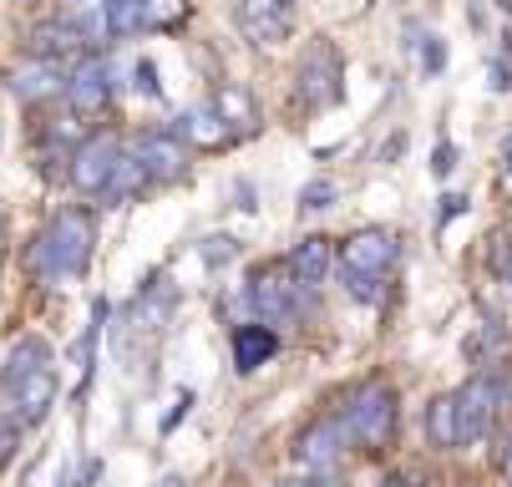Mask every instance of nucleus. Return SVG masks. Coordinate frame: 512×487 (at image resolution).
<instances>
[{
	"mask_svg": "<svg viewBox=\"0 0 512 487\" xmlns=\"http://www.w3.org/2000/svg\"><path fill=\"white\" fill-rule=\"evenodd\" d=\"M502 158H507V178H512V137H507V153Z\"/></svg>",
	"mask_w": 512,
	"mask_h": 487,
	"instance_id": "obj_31",
	"label": "nucleus"
},
{
	"mask_svg": "<svg viewBox=\"0 0 512 487\" xmlns=\"http://www.w3.org/2000/svg\"><path fill=\"white\" fill-rule=\"evenodd\" d=\"M21 422H16V416H0V467H11V457L21 452Z\"/></svg>",
	"mask_w": 512,
	"mask_h": 487,
	"instance_id": "obj_24",
	"label": "nucleus"
},
{
	"mask_svg": "<svg viewBox=\"0 0 512 487\" xmlns=\"http://www.w3.org/2000/svg\"><path fill=\"white\" fill-rule=\"evenodd\" d=\"M345 452V427H340V416H320V422H310L300 437H295V462L305 467V477H320L340 462Z\"/></svg>",
	"mask_w": 512,
	"mask_h": 487,
	"instance_id": "obj_8",
	"label": "nucleus"
},
{
	"mask_svg": "<svg viewBox=\"0 0 512 487\" xmlns=\"http://www.w3.org/2000/svg\"><path fill=\"white\" fill-rule=\"evenodd\" d=\"M426 437H431V447H457V401L452 396H436L431 406H426Z\"/></svg>",
	"mask_w": 512,
	"mask_h": 487,
	"instance_id": "obj_19",
	"label": "nucleus"
},
{
	"mask_svg": "<svg viewBox=\"0 0 512 487\" xmlns=\"http://www.w3.org/2000/svg\"><path fill=\"white\" fill-rule=\"evenodd\" d=\"M122 137L117 132H87L77 148H71V188L77 193H87V198H107V188H112V178H117V168H122Z\"/></svg>",
	"mask_w": 512,
	"mask_h": 487,
	"instance_id": "obj_5",
	"label": "nucleus"
},
{
	"mask_svg": "<svg viewBox=\"0 0 512 487\" xmlns=\"http://www.w3.org/2000/svg\"><path fill=\"white\" fill-rule=\"evenodd\" d=\"M340 427L355 447L365 452H381L391 437H396V391L386 381H365L350 391L345 401V416H340Z\"/></svg>",
	"mask_w": 512,
	"mask_h": 487,
	"instance_id": "obj_3",
	"label": "nucleus"
},
{
	"mask_svg": "<svg viewBox=\"0 0 512 487\" xmlns=\"http://www.w3.org/2000/svg\"><path fill=\"white\" fill-rule=\"evenodd\" d=\"M132 158L142 163V178L148 183H178L188 173V143L178 132H142Z\"/></svg>",
	"mask_w": 512,
	"mask_h": 487,
	"instance_id": "obj_7",
	"label": "nucleus"
},
{
	"mask_svg": "<svg viewBox=\"0 0 512 487\" xmlns=\"http://www.w3.org/2000/svg\"><path fill=\"white\" fill-rule=\"evenodd\" d=\"M0 254H6V229H0Z\"/></svg>",
	"mask_w": 512,
	"mask_h": 487,
	"instance_id": "obj_33",
	"label": "nucleus"
},
{
	"mask_svg": "<svg viewBox=\"0 0 512 487\" xmlns=\"http://www.w3.org/2000/svg\"><path fill=\"white\" fill-rule=\"evenodd\" d=\"M203 259L208 264H229L234 259V239H203Z\"/></svg>",
	"mask_w": 512,
	"mask_h": 487,
	"instance_id": "obj_26",
	"label": "nucleus"
},
{
	"mask_svg": "<svg viewBox=\"0 0 512 487\" xmlns=\"http://www.w3.org/2000/svg\"><path fill=\"white\" fill-rule=\"evenodd\" d=\"M300 97H305V107H330L340 97V61H335V51L325 41L300 66Z\"/></svg>",
	"mask_w": 512,
	"mask_h": 487,
	"instance_id": "obj_10",
	"label": "nucleus"
},
{
	"mask_svg": "<svg viewBox=\"0 0 512 487\" xmlns=\"http://www.w3.org/2000/svg\"><path fill=\"white\" fill-rule=\"evenodd\" d=\"M381 487H411V477H401V472H391V477H381Z\"/></svg>",
	"mask_w": 512,
	"mask_h": 487,
	"instance_id": "obj_30",
	"label": "nucleus"
},
{
	"mask_svg": "<svg viewBox=\"0 0 512 487\" xmlns=\"http://www.w3.org/2000/svg\"><path fill=\"white\" fill-rule=\"evenodd\" d=\"M6 396H11V416H16V422H21V427H36V422H46V411H51V401H56V371L46 366V371L16 381Z\"/></svg>",
	"mask_w": 512,
	"mask_h": 487,
	"instance_id": "obj_12",
	"label": "nucleus"
},
{
	"mask_svg": "<svg viewBox=\"0 0 512 487\" xmlns=\"http://www.w3.org/2000/svg\"><path fill=\"white\" fill-rule=\"evenodd\" d=\"M330 203H335V183L330 178H315V183L300 188V208H310V214H320V208H330Z\"/></svg>",
	"mask_w": 512,
	"mask_h": 487,
	"instance_id": "obj_23",
	"label": "nucleus"
},
{
	"mask_svg": "<svg viewBox=\"0 0 512 487\" xmlns=\"http://www.w3.org/2000/svg\"><path fill=\"white\" fill-rule=\"evenodd\" d=\"M188 16L183 0H142V31H173Z\"/></svg>",
	"mask_w": 512,
	"mask_h": 487,
	"instance_id": "obj_21",
	"label": "nucleus"
},
{
	"mask_svg": "<svg viewBox=\"0 0 512 487\" xmlns=\"http://www.w3.org/2000/svg\"><path fill=\"white\" fill-rule=\"evenodd\" d=\"M452 158H457L452 143H442V148H436V163H431V168H436V173H452Z\"/></svg>",
	"mask_w": 512,
	"mask_h": 487,
	"instance_id": "obj_28",
	"label": "nucleus"
},
{
	"mask_svg": "<svg viewBox=\"0 0 512 487\" xmlns=\"http://www.w3.org/2000/svg\"><path fill=\"white\" fill-rule=\"evenodd\" d=\"M46 366H51V345H46L41 335H26L21 345H11L6 366H0V391H11L16 381H26V376H36V371H46Z\"/></svg>",
	"mask_w": 512,
	"mask_h": 487,
	"instance_id": "obj_17",
	"label": "nucleus"
},
{
	"mask_svg": "<svg viewBox=\"0 0 512 487\" xmlns=\"http://www.w3.org/2000/svg\"><path fill=\"white\" fill-rule=\"evenodd\" d=\"M396 254H401V244H396V234H386V229H360V234H350L345 249H340V280H345V290H350L360 305H376V300H381V280H386V269L396 264Z\"/></svg>",
	"mask_w": 512,
	"mask_h": 487,
	"instance_id": "obj_2",
	"label": "nucleus"
},
{
	"mask_svg": "<svg viewBox=\"0 0 512 487\" xmlns=\"http://www.w3.org/2000/svg\"><path fill=\"white\" fill-rule=\"evenodd\" d=\"M274 487H325L320 477H284V482H274Z\"/></svg>",
	"mask_w": 512,
	"mask_h": 487,
	"instance_id": "obj_29",
	"label": "nucleus"
},
{
	"mask_svg": "<svg viewBox=\"0 0 512 487\" xmlns=\"http://www.w3.org/2000/svg\"><path fill=\"white\" fill-rule=\"evenodd\" d=\"M87 36L71 26V21H46V26H36L31 31V61H51V66H61V61H71V56H87Z\"/></svg>",
	"mask_w": 512,
	"mask_h": 487,
	"instance_id": "obj_11",
	"label": "nucleus"
},
{
	"mask_svg": "<svg viewBox=\"0 0 512 487\" xmlns=\"http://www.w3.org/2000/svg\"><path fill=\"white\" fill-rule=\"evenodd\" d=\"M11 97L16 102H51L61 87H66V72H61V66H51V61H26V66H16V72H11Z\"/></svg>",
	"mask_w": 512,
	"mask_h": 487,
	"instance_id": "obj_13",
	"label": "nucleus"
},
{
	"mask_svg": "<svg viewBox=\"0 0 512 487\" xmlns=\"http://www.w3.org/2000/svg\"><path fill=\"white\" fill-rule=\"evenodd\" d=\"M244 31L254 46H279L295 31V0H244Z\"/></svg>",
	"mask_w": 512,
	"mask_h": 487,
	"instance_id": "obj_9",
	"label": "nucleus"
},
{
	"mask_svg": "<svg viewBox=\"0 0 512 487\" xmlns=\"http://www.w3.org/2000/svg\"><path fill=\"white\" fill-rule=\"evenodd\" d=\"M416 56H421V72H442L447 66V46H442V36H416Z\"/></svg>",
	"mask_w": 512,
	"mask_h": 487,
	"instance_id": "obj_22",
	"label": "nucleus"
},
{
	"mask_svg": "<svg viewBox=\"0 0 512 487\" xmlns=\"http://www.w3.org/2000/svg\"><path fill=\"white\" fill-rule=\"evenodd\" d=\"M132 77H137L132 87H137L142 97H153V102L163 97V87H158V66H153V61H137V66H132Z\"/></svg>",
	"mask_w": 512,
	"mask_h": 487,
	"instance_id": "obj_25",
	"label": "nucleus"
},
{
	"mask_svg": "<svg viewBox=\"0 0 512 487\" xmlns=\"http://www.w3.org/2000/svg\"><path fill=\"white\" fill-rule=\"evenodd\" d=\"M102 26H107V36L142 31V0H102Z\"/></svg>",
	"mask_w": 512,
	"mask_h": 487,
	"instance_id": "obj_20",
	"label": "nucleus"
},
{
	"mask_svg": "<svg viewBox=\"0 0 512 487\" xmlns=\"http://www.w3.org/2000/svg\"><path fill=\"white\" fill-rule=\"evenodd\" d=\"M330 264H335V254H330V239H320V234H305L295 249H289V259H284V269L295 274V280H300L305 290L325 285Z\"/></svg>",
	"mask_w": 512,
	"mask_h": 487,
	"instance_id": "obj_14",
	"label": "nucleus"
},
{
	"mask_svg": "<svg viewBox=\"0 0 512 487\" xmlns=\"http://www.w3.org/2000/svg\"><path fill=\"white\" fill-rule=\"evenodd\" d=\"M173 132L183 137V143H193V148H224V143H229V127H224V117L213 112V102L188 107V112L178 117Z\"/></svg>",
	"mask_w": 512,
	"mask_h": 487,
	"instance_id": "obj_16",
	"label": "nucleus"
},
{
	"mask_svg": "<svg viewBox=\"0 0 512 487\" xmlns=\"http://www.w3.org/2000/svg\"><path fill=\"white\" fill-rule=\"evenodd\" d=\"M507 477H512V437H507Z\"/></svg>",
	"mask_w": 512,
	"mask_h": 487,
	"instance_id": "obj_32",
	"label": "nucleus"
},
{
	"mask_svg": "<svg viewBox=\"0 0 512 487\" xmlns=\"http://www.w3.org/2000/svg\"><path fill=\"white\" fill-rule=\"evenodd\" d=\"M61 92H66V102H71V112H77V117L107 112V102L117 92V61L112 56H97V51L77 56V66L66 72V87Z\"/></svg>",
	"mask_w": 512,
	"mask_h": 487,
	"instance_id": "obj_6",
	"label": "nucleus"
},
{
	"mask_svg": "<svg viewBox=\"0 0 512 487\" xmlns=\"http://www.w3.org/2000/svg\"><path fill=\"white\" fill-rule=\"evenodd\" d=\"M97 477H102V462H82V472H77V477H71L66 487H92Z\"/></svg>",
	"mask_w": 512,
	"mask_h": 487,
	"instance_id": "obj_27",
	"label": "nucleus"
},
{
	"mask_svg": "<svg viewBox=\"0 0 512 487\" xmlns=\"http://www.w3.org/2000/svg\"><path fill=\"white\" fill-rule=\"evenodd\" d=\"M92 214L87 208H61V214L41 229V239L31 244V269L41 274L46 285H66L82 280L92 264Z\"/></svg>",
	"mask_w": 512,
	"mask_h": 487,
	"instance_id": "obj_1",
	"label": "nucleus"
},
{
	"mask_svg": "<svg viewBox=\"0 0 512 487\" xmlns=\"http://www.w3.org/2000/svg\"><path fill=\"white\" fill-rule=\"evenodd\" d=\"M213 112L224 117L229 137H234V132H249V127L259 122V117H254V97H249L244 87H224V92L213 97Z\"/></svg>",
	"mask_w": 512,
	"mask_h": 487,
	"instance_id": "obj_18",
	"label": "nucleus"
},
{
	"mask_svg": "<svg viewBox=\"0 0 512 487\" xmlns=\"http://www.w3.org/2000/svg\"><path fill=\"white\" fill-rule=\"evenodd\" d=\"M305 285L289 274L284 264H259L254 274H249V285H244V305H249V315H254V325H289L300 315V305H305Z\"/></svg>",
	"mask_w": 512,
	"mask_h": 487,
	"instance_id": "obj_4",
	"label": "nucleus"
},
{
	"mask_svg": "<svg viewBox=\"0 0 512 487\" xmlns=\"http://www.w3.org/2000/svg\"><path fill=\"white\" fill-rule=\"evenodd\" d=\"M274 351H279V330H269V325H239L234 330V371H259V366H269L274 361Z\"/></svg>",
	"mask_w": 512,
	"mask_h": 487,
	"instance_id": "obj_15",
	"label": "nucleus"
}]
</instances>
